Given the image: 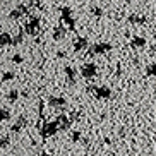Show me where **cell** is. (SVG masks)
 Masks as SVG:
<instances>
[{"instance_id": "obj_4", "label": "cell", "mask_w": 156, "mask_h": 156, "mask_svg": "<svg viewBox=\"0 0 156 156\" xmlns=\"http://www.w3.org/2000/svg\"><path fill=\"white\" fill-rule=\"evenodd\" d=\"M98 94H100L101 98H108L110 96V89H108V87H101V89H98Z\"/></svg>"}, {"instance_id": "obj_6", "label": "cell", "mask_w": 156, "mask_h": 156, "mask_svg": "<svg viewBox=\"0 0 156 156\" xmlns=\"http://www.w3.org/2000/svg\"><path fill=\"white\" fill-rule=\"evenodd\" d=\"M127 2H130V0H127Z\"/></svg>"}, {"instance_id": "obj_1", "label": "cell", "mask_w": 156, "mask_h": 156, "mask_svg": "<svg viewBox=\"0 0 156 156\" xmlns=\"http://www.w3.org/2000/svg\"><path fill=\"white\" fill-rule=\"evenodd\" d=\"M130 45H132L134 48H142V46H146V38H142V36H134L132 40H130Z\"/></svg>"}, {"instance_id": "obj_2", "label": "cell", "mask_w": 156, "mask_h": 156, "mask_svg": "<svg viewBox=\"0 0 156 156\" xmlns=\"http://www.w3.org/2000/svg\"><path fill=\"white\" fill-rule=\"evenodd\" d=\"M147 17H144V16H130L129 17V23H132V24H146Z\"/></svg>"}, {"instance_id": "obj_5", "label": "cell", "mask_w": 156, "mask_h": 156, "mask_svg": "<svg viewBox=\"0 0 156 156\" xmlns=\"http://www.w3.org/2000/svg\"><path fill=\"white\" fill-rule=\"evenodd\" d=\"M106 50H110V45H108V43H105V45H98V46H96V51H98V53H103V51H106Z\"/></svg>"}, {"instance_id": "obj_3", "label": "cell", "mask_w": 156, "mask_h": 156, "mask_svg": "<svg viewBox=\"0 0 156 156\" xmlns=\"http://www.w3.org/2000/svg\"><path fill=\"white\" fill-rule=\"evenodd\" d=\"M146 76H149V77H156V62H153V64H149L146 67Z\"/></svg>"}]
</instances>
